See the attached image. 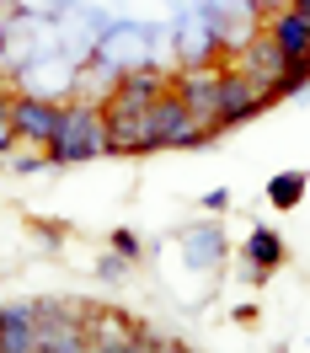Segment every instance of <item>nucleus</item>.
I'll return each instance as SVG.
<instances>
[{
    "label": "nucleus",
    "instance_id": "obj_1",
    "mask_svg": "<svg viewBox=\"0 0 310 353\" xmlns=\"http://www.w3.org/2000/svg\"><path fill=\"white\" fill-rule=\"evenodd\" d=\"M214 134H220V129L198 123L193 112L182 108V97L172 86L145 108V139H150V150H198V145H209Z\"/></svg>",
    "mask_w": 310,
    "mask_h": 353
},
{
    "label": "nucleus",
    "instance_id": "obj_2",
    "mask_svg": "<svg viewBox=\"0 0 310 353\" xmlns=\"http://www.w3.org/2000/svg\"><path fill=\"white\" fill-rule=\"evenodd\" d=\"M107 150V134H102V112L96 108H65L59 112V129L48 139V161L54 166H81L91 155Z\"/></svg>",
    "mask_w": 310,
    "mask_h": 353
},
{
    "label": "nucleus",
    "instance_id": "obj_3",
    "mask_svg": "<svg viewBox=\"0 0 310 353\" xmlns=\"http://www.w3.org/2000/svg\"><path fill=\"white\" fill-rule=\"evenodd\" d=\"M262 108H273V91L251 70H220V118H214V129H241Z\"/></svg>",
    "mask_w": 310,
    "mask_h": 353
},
{
    "label": "nucleus",
    "instance_id": "obj_4",
    "mask_svg": "<svg viewBox=\"0 0 310 353\" xmlns=\"http://www.w3.org/2000/svg\"><path fill=\"white\" fill-rule=\"evenodd\" d=\"M172 91L182 97V108L193 112L198 123H209V129H214V118H220V70H214V65L182 70L177 81H172Z\"/></svg>",
    "mask_w": 310,
    "mask_h": 353
},
{
    "label": "nucleus",
    "instance_id": "obj_5",
    "mask_svg": "<svg viewBox=\"0 0 310 353\" xmlns=\"http://www.w3.org/2000/svg\"><path fill=\"white\" fill-rule=\"evenodd\" d=\"M38 310V353H86V321L59 305H32Z\"/></svg>",
    "mask_w": 310,
    "mask_h": 353
},
{
    "label": "nucleus",
    "instance_id": "obj_6",
    "mask_svg": "<svg viewBox=\"0 0 310 353\" xmlns=\"http://www.w3.org/2000/svg\"><path fill=\"white\" fill-rule=\"evenodd\" d=\"M59 102H43V97H11V123H17V139L22 145H38L48 150V139L59 129Z\"/></svg>",
    "mask_w": 310,
    "mask_h": 353
},
{
    "label": "nucleus",
    "instance_id": "obj_7",
    "mask_svg": "<svg viewBox=\"0 0 310 353\" xmlns=\"http://www.w3.org/2000/svg\"><path fill=\"white\" fill-rule=\"evenodd\" d=\"M102 134H107V150H112V155H150V139H145V112L102 108Z\"/></svg>",
    "mask_w": 310,
    "mask_h": 353
},
{
    "label": "nucleus",
    "instance_id": "obj_8",
    "mask_svg": "<svg viewBox=\"0 0 310 353\" xmlns=\"http://www.w3.org/2000/svg\"><path fill=\"white\" fill-rule=\"evenodd\" d=\"M0 353H38V310L0 305Z\"/></svg>",
    "mask_w": 310,
    "mask_h": 353
},
{
    "label": "nucleus",
    "instance_id": "obj_9",
    "mask_svg": "<svg viewBox=\"0 0 310 353\" xmlns=\"http://www.w3.org/2000/svg\"><path fill=\"white\" fill-rule=\"evenodd\" d=\"M161 91H166V75H161V70H134L129 81H118V86H112L107 108H129V112H145V108L155 102V97H161Z\"/></svg>",
    "mask_w": 310,
    "mask_h": 353
},
{
    "label": "nucleus",
    "instance_id": "obj_10",
    "mask_svg": "<svg viewBox=\"0 0 310 353\" xmlns=\"http://www.w3.org/2000/svg\"><path fill=\"white\" fill-rule=\"evenodd\" d=\"M267 38L278 43V54H284V59H300V54H310V22L294 11V6H284V11L267 22Z\"/></svg>",
    "mask_w": 310,
    "mask_h": 353
},
{
    "label": "nucleus",
    "instance_id": "obj_11",
    "mask_svg": "<svg viewBox=\"0 0 310 353\" xmlns=\"http://www.w3.org/2000/svg\"><path fill=\"white\" fill-rule=\"evenodd\" d=\"M241 252H246V268H251V279H267L273 268L284 263V236H278V230H267V225H257V230L246 236Z\"/></svg>",
    "mask_w": 310,
    "mask_h": 353
},
{
    "label": "nucleus",
    "instance_id": "obj_12",
    "mask_svg": "<svg viewBox=\"0 0 310 353\" xmlns=\"http://www.w3.org/2000/svg\"><path fill=\"white\" fill-rule=\"evenodd\" d=\"M134 348V327L118 316H91L86 321V353H129Z\"/></svg>",
    "mask_w": 310,
    "mask_h": 353
},
{
    "label": "nucleus",
    "instance_id": "obj_13",
    "mask_svg": "<svg viewBox=\"0 0 310 353\" xmlns=\"http://www.w3.org/2000/svg\"><path fill=\"white\" fill-rule=\"evenodd\" d=\"M284 54H278V43H273V38H251V43L241 48V70H251V75H257V81H262L267 91H273V81H278V75H284Z\"/></svg>",
    "mask_w": 310,
    "mask_h": 353
},
{
    "label": "nucleus",
    "instance_id": "obj_14",
    "mask_svg": "<svg viewBox=\"0 0 310 353\" xmlns=\"http://www.w3.org/2000/svg\"><path fill=\"white\" fill-rule=\"evenodd\" d=\"M305 188H310V176L300 172V166H294V172H278V176H267V203H273V209H300Z\"/></svg>",
    "mask_w": 310,
    "mask_h": 353
},
{
    "label": "nucleus",
    "instance_id": "obj_15",
    "mask_svg": "<svg viewBox=\"0 0 310 353\" xmlns=\"http://www.w3.org/2000/svg\"><path fill=\"white\" fill-rule=\"evenodd\" d=\"M182 241L193 246L187 257H193V263H198V268H209V263H220V257H225V236H220V230H214V225H193V230H187Z\"/></svg>",
    "mask_w": 310,
    "mask_h": 353
},
{
    "label": "nucleus",
    "instance_id": "obj_16",
    "mask_svg": "<svg viewBox=\"0 0 310 353\" xmlns=\"http://www.w3.org/2000/svg\"><path fill=\"white\" fill-rule=\"evenodd\" d=\"M305 91H310V54H300V59H289L284 75L273 81V102H278V97H305Z\"/></svg>",
    "mask_w": 310,
    "mask_h": 353
},
{
    "label": "nucleus",
    "instance_id": "obj_17",
    "mask_svg": "<svg viewBox=\"0 0 310 353\" xmlns=\"http://www.w3.org/2000/svg\"><path fill=\"white\" fill-rule=\"evenodd\" d=\"M17 145H22V139H17V123H11V102L0 97V161L17 150Z\"/></svg>",
    "mask_w": 310,
    "mask_h": 353
},
{
    "label": "nucleus",
    "instance_id": "obj_18",
    "mask_svg": "<svg viewBox=\"0 0 310 353\" xmlns=\"http://www.w3.org/2000/svg\"><path fill=\"white\" fill-rule=\"evenodd\" d=\"M112 252H118L123 263H134V257H139V236H134V230H112Z\"/></svg>",
    "mask_w": 310,
    "mask_h": 353
},
{
    "label": "nucleus",
    "instance_id": "obj_19",
    "mask_svg": "<svg viewBox=\"0 0 310 353\" xmlns=\"http://www.w3.org/2000/svg\"><path fill=\"white\" fill-rule=\"evenodd\" d=\"M225 203H230V193H225V188H209V193H203V209H214V214H220Z\"/></svg>",
    "mask_w": 310,
    "mask_h": 353
}]
</instances>
